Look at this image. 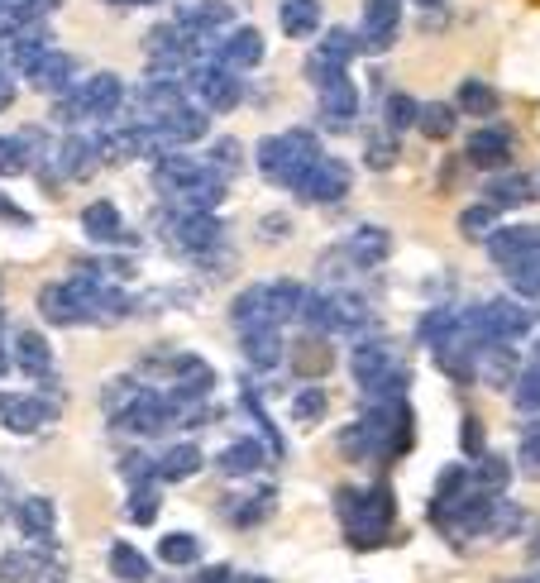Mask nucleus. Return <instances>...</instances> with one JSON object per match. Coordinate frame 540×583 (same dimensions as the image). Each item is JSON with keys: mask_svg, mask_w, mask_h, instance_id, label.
<instances>
[{"mask_svg": "<svg viewBox=\"0 0 540 583\" xmlns=\"http://www.w3.org/2000/svg\"><path fill=\"white\" fill-rule=\"evenodd\" d=\"M297 306H302V287L297 282H254V287H244L235 297V325L239 330H254V325H278L292 321L297 316Z\"/></svg>", "mask_w": 540, "mask_h": 583, "instance_id": "nucleus-1", "label": "nucleus"}, {"mask_svg": "<svg viewBox=\"0 0 540 583\" xmlns=\"http://www.w3.org/2000/svg\"><path fill=\"white\" fill-rule=\"evenodd\" d=\"M316 158H321L316 134L287 130V134H278V139H263L259 144V173L268 177V182H278V187H297Z\"/></svg>", "mask_w": 540, "mask_h": 583, "instance_id": "nucleus-2", "label": "nucleus"}, {"mask_svg": "<svg viewBox=\"0 0 540 583\" xmlns=\"http://www.w3.org/2000/svg\"><path fill=\"white\" fill-rule=\"evenodd\" d=\"M187 91H192L206 115H220V110H235L244 87H239V72L220 63H187Z\"/></svg>", "mask_w": 540, "mask_h": 583, "instance_id": "nucleus-3", "label": "nucleus"}, {"mask_svg": "<svg viewBox=\"0 0 540 583\" xmlns=\"http://www.w3.org/2000/svg\"><path fill=\"white\" fill-rule=\"evenodd\" d=\"M349 364H354V378H359L373 397H388V392L402 388V368L392 359L388 340H359L354 354H349Z\"/></svg>", "mask_w": 540, "mask_h": 583, "instance_id": "nucleus-4", "label": "nucleus"}, {"mask_svg": "<svg viewBox=\"0 0 540 583\" xmlns=\"http://www.w3.org/2000/svg\"><path fill=\"white\" fill-rule=\"evenodd\" d=\"M125 101V87H120V77H110V72H91L82 87L72 91L63 101V115L67 120H87V115H110V110H120Z\"/></svg>", "mask_w": 540, "mask_h": 583, "instance_id": "nucleus-5", "label": "nucleus"}, {"mask_svg": "<svg viewBox=\"0 0 540 583\" xmlns=\"http://www.w3.org/2000/svg\"><path fill=\"white\" fill-rule=\"evenodd\" d=\"M292 192L302 196V201H316V206H325V201H340V196L349 192V163H340V158H316L311 168H306V177L292 187Z\"/></svg>", "mask_w": 540, "mask_h": 583, "instance_id": "nucleus-6", "label": "nucleus"}, {"mask_svg": "<svg viewBox=\"0 0 540 583\" xmlns=\"http://www.w3.org/2000/svg\"><path fill=\"white\" fill-rule=\"evenodd\" d=\"M478 311V330L488 345H512L531 330V311L517 302H488V306H474Z\"/></svg>", "mask_w": 540, "mask_h": 583, "instance_id": "nucleus-7", "label": "nucleus"}, {"mask_svg": "<svg viewBox=\"0 0 540 583\" xmlns=\"http://www.w3.org/2000/svg\"><path fill=\"white\" fill-rule=\"evenodd\" d=\"M316 91H321V125L325 130H349L354 115H359V87L349 82V72L321 82Z\"/></svg>", "mask_w": 540, "mask_h": 583, "instance_id": "nucleus-8", "label": "nucleus"}, {"mask_svg": "<svg viewBox=\"0 0 540 583\" xmlns=\"http://www.w3.org/2000/svg\"><path fill=\"white\" fill-rule=\"evenodd\" d=\"M397 24H402V0H368L364 24H359V48L383 53L397 39Z\"/></svg>", "mask_w": 540, "mask_h": 583, "instance_id": "nucleus-9", "label": "nucleus"}, {"mask_svg": "<svg viewBox=\"0 0 540 583\" xmlns=\"http://www.w3.org/2000/svg\"><path fill=\"white\" fill-rule=\"evenodd\" d=\"M168 201L177 206V216H211L220 201H225V177L211 173V168H201V173H196L177 196H168Z\"/></svg>", "mask_w": 540, "mask_h": 583, "instance_id": "nucleus-10", "label": "nucleus"}, {"mask_svg": "<svg viewBox=\"0 0 540 583\" xmlns=\"http://www.w3.org/2000/svg\"><path fill=\"white\" fill-rule=\"evenodd\" d=\"M39 311H44V321L53 325H77V321H91L87 302L67 287V282H48L44 292H39Z\"/></svg>", "mask_w": 540, "mask_h": 583, "instance_id": "nucleus-11", "label": "nucleus"}, {"mask_svg": "<svg viewBox=\"0 0 540 583\" xmlns=\"http://www.w3.org/2000/svg\"><path fill=\"white\" fill-rule=\"evenodd\" d=\"M72 77H77V63H72L67 53H58V48H44V53L29 63V87L34 91H67Z\"/></svg>", "mask_w": 540, "mask_h": 583, "instance_id": "nucleus-12", "label": "nucleus"}, {"mask_svg": "<svg viewBox=\"0 0 540 583\" xmlns=\"http://www.w3.org/2000/svg\"><path fill=\"white\" fill-rule=\"evenodd\" d=\"M201 168H206V163H196L187 153H158V163H153V187L163 196H177Z\"/></svg>", "mask_w": 540, "mask_h": 583, "instance_id": "nucleus-13", "label": "nucleus"}, {"mask_svg": "<svg viewBox=\"0 0 540 583\" xmlns=\"http://www.w3.org/2000/svg\"><path fill=\"white\" fill-rule=\"evenodd\" d=\"M182 106H187V91L177 87V82H144V91H139V110H144L149 125H163Z\"/></svg>", "mask_w": 540, "mask_h": 583, "instance_id": "nucleus-14", "label": "nucleus"}, {"mask_svg": "<svg viewBox=\"0 0 540 583\" xmlns=\"http://www.w3.org/2000/svg\"><path fill=\"white\" fill-rule=\"evenodd\" d=\"M259 58H263V34L249 29V24L220 39V63L230 67V72H244V67H254Z\"/></svg>", "mask_w": 540, "mask_h": 583, "instance_id": "nucleus-15", "label": "nucleus"}, {"mask_svg": "<svg viewBox=\"0 0 540 583\" xmlns=\"http://www.w3.org/2000/svg\"><path fill=\"white\" fill-rule=\"evenodd\" d=\"M58 163H63L67 177H91L101 168V139L96 134H72L63 149H58Z\"/></svg>", "mask_w": 540, "mask_h": 583, "instance_id": "nucleus-16", "label": "nucleus"}, {"mask_svg": "<svg viewBox=\"0 0 540 583\" xmlns=\"http://www.w3.org/2000/svg\"><path fill=\"white\" fill-rule=\"evenodd\" d=\"M173 239H177V249H187V254H206L220 239V220L216 216H177Z\"/></svg>", "mask_w": 540, "mask_h": 583, "instance_id": "nucleus-17", "label": "nucleus"}, {"mask_svg": "<svg viewBox=\"0 0 540 583\" xmlns=\"http://www.w3.org/2000/svg\"><path fill=\"white\" fill-rule=\"evenodd\" d=\"M349 259L359 263V268H378V263L388 259V249H392V239L383 225H359L354 235H349Z\"/></svg>", "mask_w": 540, "mask_h": 583, "instance_id": "nucleus-18", "label": "nucleus"}, {"mask_svg": "<svg viewBox=\"0 0 540 583\" xmlns=\"http://www.w3.org/2000/svg\"><path fill=\"white\" fill-rule=\"evenodd\" d=\"M206 110H196V106H182L173 110L163 125H153V130L163 134V144H196V139H206Z\"/></svg>", "mask_w": 540, "mask_h": 583, "instance_id": "nucleus-19", "label": "nucleus"}, {"mask_svg": "<svg viewBox=\"0 0 540 583\" xmlns=\"http://www.w3.org/2000/svg\"><path fill=\"white\" fill-rule=\"evenodd\" d=\"M244 359L254 368H278L282 359V330L278 325H254V330H244Z\"/></svg>", "mask_w": 540, "mask_h": 583, "instance_id": "nucleus-20", "label": "nucleus"}, {"mask_svg": "<svg viewBox=\"0 0 540 583\" xmlns=\"http://www.w3.org/2000/svg\"><path fill=\"white\" fill-rule=\"evenodd\" d=\"M230 20L235 15L225 0H177V29H220Z\"/></svg>", "mask_w": 540, "mask_h": 583, "instance_id": "nucleus-21", "label": "nucleus"}, {"mask_svg": "<svg viewBox=\"0 0 540 583\" xmlns=\"http://www.w3.org/2000/svg\"><path fill=\"white\" fill-rule=\"evenodd\" d=\"M278 20L287 39H311L321 34V0H282Z\"/></svg>", "mask_w": 540, "mask_h": 583, "instance_id": "nucleus-22", "label": "nucleus"}, {"mask_svg": "<svg viewBox=\"0 0 540 583\" xmlns=\"http://www.w3.org/2000/svg\"><path fill=\"white\" fill-rule=\"evenodd\" d=\"M507 158H512V134L507 130H478L474 139H469V163H474V168H488V173H493Z\"/></svg>", "mask_w": 540, "mask_h": 583, "instance_id": "nucleus-23", "label": "nucleus"}, {"mask_svg": "<svg viewBox=\"0 0 540 583\" xmlns=\"http://www.w3.org/2000/svg\"><path fill=\"white\" fill-rule=\"evenodd\" d=\"M0 421L10 426V431H39V421H44V402H34V397H20V392H5L0 397Z\"/></svg>", "mask_w": 540, "mask_h": 583, "instance_id": "nucleus-24", "label": "nucleus"}, {"mask_svg": "<svg viewBox=\"0 0 540 583\" xmlns=\"http://www.w3.org/2000/svg\"><path fill=\"white\" fill-rule=\"evenodd\" d=\"M474 373H483L493 388H502V383L517 378V354H512L507 345H483L474 354Z\"/></svg>", "mask_w": 540, "mask_h": 583, "instance_id": "nucleus-25", "label": "nucleus"}, {"mask_svg": "<svg viewBox=\"0 0 540 583\" xmlns=\"http://www.w3.org/2000/svg\"><path fill=\"white\" fill-rule=\"evenodd\" d=\"M330 345H325L321 335H306V340H297V349H292V368H297V378H325L330 373Z\"/></svg>", "mask_w": 540, "mask_h": 583, "instance_id": "nucleus-26", "label": "nucleus"}, {"mask_svg": "<svg viewBox=\"0 0 540 583\" xmlns=\"http://www.w3.org/2000/svg\"><path fill=\"white\" fill-rule=\"evenodd\" d=\"M531 196H536V182H531V177H521V173H507V177H493V182H488V206H493V211L526 206Z\"/></svg>", "mask_w": 540, "mask_h": 583, "instance_id": "nucleus-27", "label": "nucleus"}, {"mask_svg": "<svg viewBox=\"0 0 540 583\" xmlns=\"http://www.w3.org/2000/svg\"><path fill=\"white\" fill-rule=\"evenodd\" d=\"M120 225H125V220H120V211H115L110 201H91L87 211H82V230H87L96 244H115V239H120Z\"/></svg>", "mask_w": 540, "mask_h": 583, "instance_id": "nucleus-28", "label": "nucleus"}, {"mask_svg": "<svg viewBox=\"0 0 540 583\" xmlns=\"http://www.w3.org/2000/svg\"><path fill=\"white\" fill-rule=\"evenodd\" d=\"M359 53H364L359 34H349V29H325L321 44H316V58H325V63H335V67H349Z\"/></svg>", "mask_w": 540, "mask_h": 583, "instance_id": "nucleus-29", "label": "nucleus"}, {"mask_svg": "<svg viewBox=\"0 0 540 583\" xmlns=\"http://www.w3.org/2000/svg\"><path fill=\"white\" fill-rule=\"evenodd\" d=\"M454 325H459V306H435V311L421 316V330H416V335H421V345L440 349V345H450Z\"/></svg>", "mask_w": 540, "mask_h": 583, "instance_id": "nucleus-30", "label": "nucleus"}, {"mask_svg": "<svg viewBox=\"0 0 540 583\" xmlns=\"http://www.w3.org/2000/svg\"><path fill=\"white\" fill-rule=\"evenodd\" d=\"M454 106L464 110V115H493L502 101H497V91L488 87V82H459V91H454Z\"/></svg>", "mask_w": 540, "mask_h": 583, "instance_id": "nucleus-31", "label": "nucleus"}, {"mask_svg": "<svg viewBox=\"0 0 540 583\" xmlns=\"http://www.w3.org/2000/svg\"><path fill=\"white\" fill-rule=\"evenodd\" d=\"M15 364L29 368V373H48L53 354H48V340H44V335H34V330H20V335H15Z\"/></svg>", "mask_w": 540, "mask_h": 583, "instance_id": "nucleus-32", "label": "nucleus"}, {"mask_svg": "<svg viewBox=\"0 0 540 583\" xmlns=\"http://www.w3.org/2000/svg\"><path fill=\"white\" fill-rule=\"evenodd\" d=\"M364 325H368V306L359 297H349V292L330 297V335L335 330H364Z\"/></svg>", "mask_w": 540, "mask_h": 583, "instance_id": "nucleus-33", "label": "nucleus"}, {"mask_svg": "<svg viewBox=\"0 0 540 583\" xmlns=\"http://www.w3.org/2000/svg\"><path fill=\"white\" fill-rule=\"evenodd\" d=\"M454 120H459V110H454V106H440V101H431V106L416 110V130L426 134V139H450V134H454Z\"/></svg>", "mask_w": 540, "mask_h": 583, "instance_id": "nucleus-34", "label": "nucleus"}, {"mask_svg": "<svg viewBox=\"0 0 540 583\" xmlns=\"http://www.w3.org/2000/svg\"><path fill=\"white\" fill-rule=\"evenodd\" d=\"M259 464H263L259 440H235L230 450L220 454V469H225V474H249V469H259Z\"/></svg>", "mask_w": 540, "mask_h": 583, "instance_id": "nucleus-35", "label": "nucleus"}, {"mask_svg": "<svg viewBox=\"0 0 540 583\" xmlns=\"http://www.w3.org/2000/svg\"><path fill=\"white\" fill-rule=\"evenodd\" d=\"M153 469H158L163 478H192L196 469H201V454H196V445H173Z\"/></svg>", "mask_w": 540, "mask_h": 583, "instance_id": "nucleus-36", "label": "nucleus"}, {"mask_svg": "<svg viewBox=\"0 0 540 583\" xmlns=\"http://www.w3.org/2000/svg\"><path fill=\"white\" fill-rule=\"evenodd\" d=\"M497 225H502V220H497V211L488 206V201H483V206H469V211L459 216V235H469V239H488V235L497 230Z\"/></svg>", "mask_w": 540, "mask_h": 583, "instance_id": "nucleus-37", "label": "nucleus"}, {"mask_svg": "<svg viewBox=\"0 0 540 583\" xmlns=\"http://www.w3.org/2000/svg\"><path fill=\"white\" fill-rule=\"evenodd\" d=\"M177 373H182V397H196V392H211V383H216V373H211V364H201V359H177Z\"/></svg>", "mask_w": 540, "mask_h": 583, "instance_id": "nucleus-38", "label": "nucleus"}, {"mask_svg": "<svg viewBox=\"0 0 540 583\" xmlns=\"http://www.w3.org/2000/svg\"><path fill=\"white\" fill-rule=\"evenodd\" d=\"M206 168L220 173V177L239 173V168H244V144H239V139H216V149H211V163H206Z\"/></svg>", "mask_w": 540, "mask_h": 583, "instance_id": "nucleus-39", "label": "nucleus"}, {"mask_svg": "<svg viewBox=\"0 0 540 583\" xmlns=\"http://www.w3.org/2000/svg\"><path fill=\"white\" fill-rule=\"evenodd\" d=\"M29 158H34V153L24 149V139H20V134L0 139V177H20L24 168H29Z\"/></svg>", "mask_w": 540, "mask_h": 583, "instance_id": "nucleus-40", "label": "nucleus"}, {"mask_svg": "<svg viewBox=\"0 0 540 583\" xmlns=\"http://www.w3.org/2000/svg\"><path fill=\"white\" fill-rule=\"evenodd\" d=\"M110 569L130 583H144V574H149L144 560H139V550H130V545H115V550H110Z\"/></svg>", "mask_w": 540, "mask_h": 583, "instance_id": "nucleus-41", "label": "nucleus"}, {"mask_svg": "<svg viewBox=\"0 0 540 583\" xmlns=\"http://www.w3.org/2000/svg\"><path fill=\"white\" fill-rule=\"evenodd\" d=\"M416 101L411 96H402V91H392L388 96V106H383V120H388L392 130H407V125H416Z\"/></svg>", "mask_w": 540, "mask_h": 583, "instance_id": "nucleus-42", "label": "nucleus"}, {"mask_svg": "<svg viewBox=\"0 0 540 583\" xmlns=\"http://www.w3.org/2000/svg\"><path fill=\"white\" fill-rule=\"evenodd\" d=\"M58 0H0V10L10 15V20H20V24H29V20H39V15H48Z\"/></svg>", "mask_w": 540, "mask_h": 583, "instance_id": "nucleus-43", "label": "nucleus"}, {"mask_svg": "<svg viewBox=\"0 0 540 583\" xmlns=\"http://www.w3.org/2000/svg\"><path fill=\"white\" fill-rule=\"evenodd\" d=\"M24 531H34V536H44V531H53V507H48L44 497H34V502H24Z\"/></svg>", "mask_w": 540, "mask_h": 583, "instance_id": "nucleus-44", "label": "nucleus"}, {"mask_svg": "<svg viewBox=\"0 0 540 583\" xmlns=\"http://www.w3.org/2000/svg\"><path fill=\"white\" fill-rule=\"evenodd\" d=\"M158 555L168 564H192L196 560V540L192 536H168L163 545H158Z\"/></svg>", "mask_w": 540, "mask_h": 583, "instance_id": "nucleus-45", "label": "nucleus"}, {"mask_svg": "<svg viewBox=\"0 0 540 583\" xmlns=\"http://www.w3.org/2000/svg\"><path fill=\"white\" fill-rule=\"evenodd\" d=\"M292 411H297V421H321V416H325V392H321V388H306V392H297V402H292Z\"/></svg>", "mask_w": 540, "mask_h": 583, "instance_id": "nucleus-46", "label": "nucleus"}, {"mask_svg": "<svg viewBox=\"0 0 540 583\" xmlns=\"http://www.w3.org/2000/svg\"><path fill=\"white\" fill-rule=\"evenodd\" d=\"M34 579V560L29 555H5L0 560V583H29Z\"/></svg>", "mask_w": 540, "mask_h": 583, "instance_id": "nucleus-47", "label": "nucleus"}, {"mask_svg": "<svg viewBox=\"0 0 540 583\" xmlns=\"http://www.w3.org/2000/svg\"><path fill=\"white\" fill-rule=\"evenodd\" d=\"M517 402L526 411H540V368L531 364V373L526 378H517Z\"/></svg>", "mask_w": 540, "mask_h": 583, "instance_id": "nucleus-48", "label": "nucleus"}, {"mask_svg": "<svg viewBox=\"0 0 540 583\" xmlns=\"http://www.w3.org/2000/svg\"><path fill=\"white\" fill-rule=\"evenodd\" d=\"M478 483H483V488H502V483H507V464H502L497 454H483V459H478Z\"/></svg>", "mask_w": 540, "mask_h": 583, "instance_id": "nucleus-49", "label": "nucleus"}, {"mask_svg": "<svg viewBox=\"0 0 540 583\" xmlns=\"http://www.w3.org/2000/svg\"><path fill=\"white\" fill-rule=\"evenodd\" d=\"M130 517H134V521H153V517H158V493L139 488V493L130 497Z\"/></svg>", "mask_w": 540, "mask_h": 583, "instance_id": "nucleus-50", "label": "nucleus"}, {"mask_svg": "<svg viewBox=\"0 0 540 583\" xmlns=\"http://www.w3.org/2000/svg\"><path fill=\"white\" fill-rule=\"evenodd\" d=\"M392 158H397V144H383V139H373V144H368V168H373V173H383V168H392Z\"/></svg>", "mask_w": 540, "mask_h": 583, "instance_id": "nucleus-51", "label": "nucleus"}, {"mask_svg": "<svg viewBox=\"0 0 540 583\" xmlns=\"http://www.w3.org/2000/svg\"><path fill=\"white\" fill-rule=\"evenodd\" d=\"M521 469L531 478H540V431L526 435V445H521Z\"/></svg>", "mask_w": 540, "mask_h": 583, "instance_id": "nucleus-52", "label": "nucleus"}, {"mask_svg": "<svg viewBox=\"0 0 540 583\" xmlns=\"http://www.w3.org/2000/svg\"><path fill=\"white\" fill-rule=\"evenodd\" d=\"M287 235V216H268L263 220V239H282Z\"/></svg>", "mask_w": 540, "mask_h": 583, "instance_id": "nucleus-53", "label": "nucleus"}, {"mask_svg": "<svg viewBox=\"0 0 540 583\" xmlns=\"http://www.w3.org/2000/svg\"><path fill=\"white\" fill-rule=\"evenodd\" d=\"M10 101H15V82H10V72L0 67V110L10 106Z\"/></svg>", "mask_w": 540, "mask_h": 583, "instance_id": "nucleus-54", "label": "nucleus"}, {"mask_svg": "<svg viewBox=\"0 0 540 583\" xmlns=\"http://www.w3.org/2000/svg\"><path fill=\"white\" fill-rule=\"evenodd\" d=\"M464 440H469V450L478 454V421H469V426H464Z\"/></svg>", "mask_w": 540, "mask_h": 583, "instance_id": "nucleus-55", "label": "nucleus"}, {"mask_svg": "<svg viewBox=\"0 0 540 583\" xmlns=\"http://www.w3.org/2000/svg\"><path fill=\"white\" fill-rule=\"evenodd\" d=\"M5 368H10V359H5V349H0V378H5Z\"/></svg>", "mask_w": 540, "mask_h": 583, "instance_id": "nucleus-56", "label": "nucleus"}, {"mask_svg": "<svg viewBox=\"0 0 540 583\" xmlns=\"http://www.w3.org/2000/svg\"><path fill=\"white\" fill-rule=\"evenodd\" d=\"M531 364H536V368H540V340H536V349H531Z\"/></svg>", "mask_w": 540, "mask_h": 583, "instance_id": "nucleus-57", "label": "nucleus"}, {"mask_svg": "<svg viewBox=\"0 0 540 583\" xmlns=\"http://www.w3.org/2000/svg\"><path fill=\"white\" fill-rule=\"evenodd\" d=\"M254 583H263V579H254Z\"/></svg>", "mask_w": 540, "mask_h": 583, "instance_id": "nucleus-58", "label": "nucleus"}]
</instances>
